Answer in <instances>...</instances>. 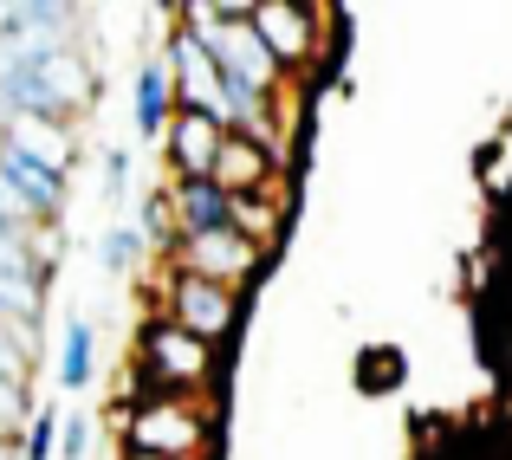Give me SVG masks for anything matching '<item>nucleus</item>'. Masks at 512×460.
Listing matches in <instances>:
<instances>
[{"mask_svg":"<svg viewBox=\"0 0 512 460\" xmlns=\"http://www.w3.org/2000/svg\"><path fill=\"white\" fill-rule=\"evenodd\" d=\"M0 104H7V117H46V124H59L65 111L91 104V72L78 52H52L46 65H20L7 78V91H0Z\"/></svg>","mask_w":512,"mask_h":460,"instance_id":"nucleus-1","label":"nucleus"},{"mask_svg":"<svg viewBox=\"0 0 512 460\" xmlns=\"http://www.w3.org/2000/svg\"><path fill=\"white\" fill-rule=\"evenodd\" d=\"M137 376H143V396H175V389H195L208 376V344L195 331H182L175 318H156L143 331V357H137Z\"/></svg>","mask_w":512,"mask_h":460,"instance_id":"nucleus-2","label":"nucleus"},{"mask_svg":"<svg viewBox=\"0 0 512 460\" xmlns=\"http://www.w3.org/2000/svg\"><path fill=\"white\" fill-rule=\"evenodd\" d=\"M124 448L150 454V460H182L201 448V415L182 409L175 396H143L137 415L124 422Z\"/></svg>","mask_w":512,"mask_h":460,"instance_id":"nucleus-3","label":"nucleus"},{"mask_svg":"<svg viewBox=\"0 0 512 460\" xmlns=\"http://www.w3.org/2000/svg\"><path fill=\"white\" fill-rule=\"evenodd\" d=\"M169 65H175V98L182 111H208L227 130V91H221V65L195 33H169Z\"/></svg>","mask_w":512,"mask_h":460,"instance_id":"nucleus-4","label":"nucleus"},{"mask_svg":"<svg viewBox=\"0 0 512 460\" xmlns=\"http://www.w3.org/2000/svg\"><path fill=\"white\" fill-rule=\"evenodd\" d=\"M221 143H227V130L214 124L208 111H175V130H169V162H175V175H182V182H214Z\"/></svg>","mask_w":512,"mask_h":460,"instance_id":"nucleus-5","label":"nucleus"},{"mask_svg":"<svg viewBox=\"0 0 512 460\" xmlns=\"http://www.w3.org/2000/svg\"><path fill=\"white\" fill-rule=\"evenodd\" d=\"M182 273L214 279V286H234V279H247V273H253V234L227 227V234L182 240Z\"/></svg>","mask_w":512,"mask_h":460,"instance_id":"nucleus-6","label":"nucleus"},{"mask_svg":"<svg viewBox=\"0 0 512 460\" xmlns=\"http://www.w3.org/2000/svg\"><path fill=\"white\" fill-rule=\"evenodd\" d=\"M175 324H182V331H195L201 344H208V337H221L227 324H234V292L214 286V279L182 273V279H175Z\"/></svg>","mask_w":512,"mask_h":460,"instance_id":"nucleus-7","label":"nucleus"},{"mask_svg":"<svg viewBox=\"0 0 512 460\" xmlns=\"http://www.w3.org/2000/svg\"><path fill=\"white\" fill-rule=\"evenodd\" d=\"M253 33L266 39V52H273L279 65H299L305 52L318 46L312 13H305V7H292V0H279V7H253Z\"/></svg>","mask_w":512,"mask_h":460,"instance_id":"nucleus-8","label":"nucleus"},{"mask_svg":"<svg viewBox=\"0 0 512 460\" xmlns=\"http://www.w3.org/2000/svg\"><path fill=\"white\" fill-rule=\"evenodd\" d=\"M175 221H182V240L227 234L234 227V195L221 182H175Z\"/></svg>","mask_w":512,"mask_h":460,"instance_id":"nucleus-9","label":"nucleus"},{"mask_svg":"<svg viewBox=\"0 0 512 460\" xmlns=\"http://www.w3.org/2000/svg\"><path fill=\"white\" fill-rule=\"evenodd\" d=\"M266 175H273V150H266L260 137H234V130H227L214 182H221L227 195H266Z\"/></svg>","mask_w":512,"mask_h":460,"instance_id":"nucleus-10","label":"nucleus"},{"mask_svg":"<svg viewBox=\"0 0 512 460\" xmlns=\"http://www.w3.org/2000/svg\"><path fill=\"white\" fill-rule=\"evenodd\" d=\"M0 175H7V188L33 208V221H52V214L65 208V175L59 169H39V162H26L20 150H0Z\"/></svg>","mask_w":512,"mask_h":460,"instance_id":"nucleus-11","label":"nucleus"},{"mask_svg":"<svg viewBox=\"0 0 512 460\" xmlns=\"http://www.w3.org/2000/svg\"><path fill=\"white\" fill-rule=\"evenodd\" d=\"M7 150H20L26 162H39V169H59V175H65V162H72V137H65L59 124H46V117H13Z\"/></svg>","mask_w":512,"mask_h":460,"instance_id":"nucleus-12","label":"nucleus"},{"mask_svg":"<svg viewBox=\"0 0 512 460\" xmlns=\"http://www.w3.org/2000/svg\"><path fill=\"white\" fill-rule=\"evenodd\" d=\"M137 130L143 137H163L169 130V65H150L137 78Z\"/></svg>","mask_w":512,"mask_h":460,"instance_id":"nucleus-13","label":"nucleus"},{"mask_svg":"<svg viewBox=\"0 0 512 460\" xmlns=\"http://www.w3.org/2000/svg\"><path fill=\"white\" fill-rule=\"evenodd\" d=\"M59 383H65V389H85V383H91V324H85V318L65 324V344H59Z\"/></svg>","mask_w":512,"mask_h":460,"instance_id":"nucleus-14","label":"nucleus"},{"mask_svg":"<svg viewBox=\"0 0 512 460\" xmlns=\"http://www.w3.org/2000/svg\"><path fill=\"white\" fill-rule=\"evenodd\" d=\"M26 363H33V331L0 324V376H7V383H26Z\"/></svg>","mask_w":512,"mask_h":460,"instance_id":"nucleus-15","label":"nucleus"},{"mask_svg":"<svg viewBox=\"0 0 512 460\" xmlns=\"http://www.w3.org/2000/svg\"><path fill=\"white\" fill-rule=\"evenodd\" d=\"M59 435H65V422L59 415H33V428H26V448H20V460H52L59 454Z\"/></svg>","mask_w":512,"mask_h":460,"instance_id":"nucleus-16","label":"nucleus"},{"mask_svg":"<svg viewBox=\"0 0 512 460\" xmlns=\"http://www.w3.org/2000/svg\"><path fill=\"white\" fill-rule=\"evenodd\" d=\"M137 253H143V227H111V234H104V266H111V273L137 266Z\"/></svg>","mask_w":512,"mask_h":460,"instance_id":"nucleus-17","label":"nucleus"},{"mask_svg":"<svg viewBox=\"0 0 512 460\" xmlns=\"http://www.w3.org/2000/svg\"><path fill=\"white\" fill-rule=\"evenodd\" d=\"M26 227H33V208H26L7 188V175H0V234H26Z\"/></svg>","mask_w":512,"mask_h":460,"instance_id":"nucleus-18","label":"nucleus"},{"mask_svg":"<svg viewBox=\"0 0 512 460\" xmlns=\"http://www.w3.org/2000/svg\"><path fill=\"white\" fill-rule=\"evenodd\" d=\"M85 441H91V422H85V415H65V435H59V454H65V460H85Z\"/></svg>","mask_w":512,"mask_h":460,"instance_id":"nucleus-19","label":"nucleus"},{"mask_svg":"<svg viewBox=\"0 0 512 460\" xmlns=\"http://www.w3.org/2000/svg\"><path fill=\"white\" fill-rule=\"evenodd\" d=\"M130 182V150H104V195H124Z\"/></svg>","mask_w":512,"mask_h":460,"instance_id":"nucleus-20","label":"nucleus"},{"mask_svg":"<svg viewBox=\"0 0 512 460\" xmlns=\"http://www.w3.org/2000/svg\"><path fill=\"white\" fill-rule=\"evenodd\" d=\"M7 78H13V52H7V33H0V91H7Z\"/></svg>","mask_w":512,"mask_h":460,"instance_id":"nucleus-21","label":"nucleus"},{"mask_svg":"<svg viewBox=\"0 0 512 460\" xmlns=\"http://www.w3.org/2000/svg\"><path fill=\"white\" fill-rule=\"evenodd\" d=\"M0 460H13V448H7V428H0Z\"/></svg>","mask_w":512,"mask_h":460,"instance_id":"nucleus-22","label":"nucleus"},{"mask_svg":"<svg viewBox=\"0 0 512 460\" xmlns=\"http://www.w3.org/2000/svg\"><path fill=\"white\" fill-rule=\"evenodd\" d=\"M124 460H150V454H124Z\"/></svg>","mask_w":512,"mask_h":460,"instance_id":"nucleus-23","label":"nucleus"}]
</instances>
